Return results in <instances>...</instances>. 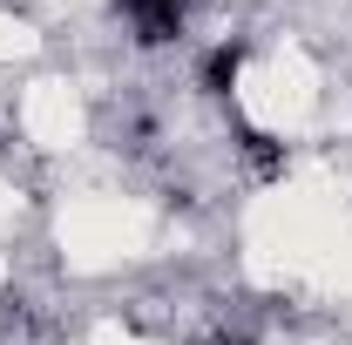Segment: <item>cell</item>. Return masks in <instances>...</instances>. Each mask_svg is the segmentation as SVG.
<instances>
[{"instance_id":"7a4b0ae2","label":"cell","mask_w":352,"mask_h":345,"mask_svg":"<svg viewBox=\"0 0 352 345\" xmlns=\"http://www.w3.org/2000/svg\"><path fill=\"white\" fill-rule=\"evenodd\" d=\"M237 75H244V41H223V47H210V54H204V68H197V88L223 102V95L237 88Z\"/></svg>"},{"instance_id":"3957f363","label":"cell","mask_w":352,"mask_h":345,"mask_svg":"<svg viewBox=\"0 0 352 345\" xmlns=\"http://www.w3.org/2000/svg\"><path fill=\"white\" fill-rule=\"evenodd\" d=\"M237 149H244V163L271 183V176H285V149H278V135H264V129H251V122H237Z\"/></svg>"},{"instance_id":"277c9868","label":"cell","mask_w":352,"mask_h":345,"mask_svg":"<svg viewBox=\"0 0 352 345\" xmlns=\"http://www.w3.org/2000/svg\"><path fill=\"white\" fill-rule=\"evenodd\" d=\"M217 345H244V339H217Z\"/></svg>"},{"instance_id":"6da1fadb","label":"cell","mask_w":352,"mask_h":345,"mask_svg":"<svg viewBox=\"0 0 352 345\" xmlns=\"http://www.w3.org/2000/svg\"><path fill=\"white\" fill-rule=\"evenodd\" d=\"M122 7V21L135 27V41L142 47H163L183 34V21H190V0H116Z\"/></svg>"}]
</instances>
